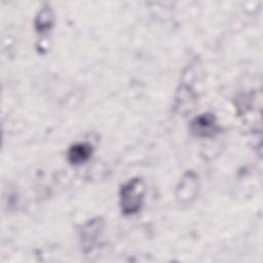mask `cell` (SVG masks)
I'll return each instance as SVG.
<instances>
[{
	"instance_id": "5",
	"label": "cell",
	"mask_w": 263,
	"mask_h": 263,
	"mask_svg": "<svg viewBox=\"0 0 263 263\" xmlns=\"http://www.w3.org/2000/svg\"><path fill=\"white\" fill-rule=\"evenodd\" d=\"M196 95L187 85H181L176 92L174 107L176 111L180 114H185L190 112L195 105Z\"/></svg>"
},
{
	"instance_id": "3",
	"label": "cell",
	"mask_w": 263,
	"mask_h": 263,
	"mask_svg": "<svg viewBox=\"0 0 263 263\" xmlns=\"http://www.w3.org/2000/svg\"><path fill=\"white\" fill-rule=\"evenodd\" d=\"M190 129L191 133L196 137L211 138L219 133L220 127L213 114L204 113L200 114L192 120L190 124Z\"/></svg>"
},
{
	"instance_id": "6",
	"label": "cell",
	"mask_w": 263,
	"mask_h": 263,
	"mask_svg": "<svg viewBox=\"0 0 263 263\" xmlns=\"http://www.w3.org/2000/svg\"><path fill=\"white\" fill-rule=\"evenodd\" d=\"M92 153V147L87 143H76L68 150V160L72 164H81L87 161Z\"/></svg>"
},
{
	"instance_id": "4",
	"label": "cell",
	"mask_w": 263,
	"mask_h": 263,
	"mask_svg": "<svg viewBox=\"0 0 263 263\" xmlns=\"http://www.w3.org/2000/svg\"><path fill=\"white\" fill-rule=\"evenodd\" d=\"M104 228V221L101 218H95L87 222L81 229L80 238L84 252L91 251L98 243Z\"/></svg>"
},
{
	"instance_id": "7",
	"label": "cell",
	"mask_w": 263,
	"mask_h": 263,
	"mask_svg": "<svg viewBox=\"0 0 263 263\" xmlns=\"http://www.w3.org/2000/svg\"><path fill=\"white\" fill-rule=\"evenodd\" d=\"M54 16L51 8L49 7H44L42 8L35 20V29L39 33H44L47 32L53 25Z\"/></svg>"
},
{
	"instance_id": "2",
	"label": "cell",
	"mask_w": 263,
	"mask_h": 263,
	"mask_svg": "<svg viewBox=\"0 0 263 263\" xmlns=\"http://www.w3.org/2000/svg\"><path fill=\"white\" fill-rule=\"evenodd\" d=\"M199 191V179L194 172H187L183 175L176 188V198L179 203H191Z\"/></svg>"
},
{
	"instance_id": "1",
	"label": "cell",
	"mask_w": 263,
	"mask_h": 263,
	"mask_svg": "<svg viewBox=\"0 0 263 263\" xmlns=\"http://www.w3.org/2000/svg\"><path fill=\"white\" fill-rule=\"evenodd\" d=\"M145 196V184L141 178H133L124 183L119 192L121 212L126 215H135L140 212Z\"/></svg>"
}]
</instances>
